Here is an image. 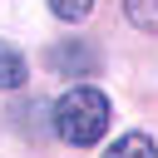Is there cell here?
<instances>
[{
    "mask_svg": "<svg viewBox=\"0 0 158 158\" xmlns=\"http://www.w3.org/2000/svg\"><path fill=\"white\" fill-rule=\"evenodd\" d=\"M49 123H54V133H59L64 143H74V148L99 143V138H104V128H109V99H104L94 84H74V89H64V94H59V104H54Z\"/></svg>",
    "mask_w": 158,
    "mask_h": 158,
    "instance_id": "obj_1",
    "label": "cell"
},
{
    "mask_svg": "<svg viewBox=\"0 0 158 158\" xmlns=\"http://www.w3.org/2000/svg\"><path fill=\"white\" fill-rule=\"evenodd\" d=\"M44 59H49V69L64 74V79H94V69H99V49L84 44V40H64V44H54Z\"/></svg>",
    "mask_w": 158,
    "mask_h": 158,
    "instance_id": "obj_2",
    "label": "cell"
},
{
    "mask_svg": "<svg viewBox=\"0 0 158 158\" xmlns=\"http://www.w3.org/2000/svg\"><path fill=\"white\" fill-rule=\"evenodd\" d=\"M30 79V64H25V54L20 49H10L5 40H0V89H20Z\"/></svg>",
    "mask_w": 158,
    "mask_h": 158,
    "instance_id": "obj_3",
    "label": "cell"
},
{
    "mask_svg": "<svg viewBox=\"0 0 158 158\" xmlns=\"http://www.w3.org/2000/svg\"><path fill=\"white\" fill-rule=\"evenodd\" d=\"M104 158H158V148L148 133H123V138H114V148Z\"/></svg>",
    "mask_w": 158,
    "mask_h": 158,
    "instance_id": "obj_4",
    "label": "cell"
},
{
    "mask_svg": "<svg viewBox=\"0 0 158 158\" xmlns=\"http://www.w3.org/2000/svg\"><path fill=\"white\" fill-rule=\"evenodd\" d=\"M128 20L143 25V30H153V25H158V5H153V0H128Z\"/></svg>",
    "mask_w": 158,
    "mask_h": 158,
    "instance_id": "obj_5",
    "label": "cell"
},
{
    "mask_svg": "<svg viewBox=\"0 0 158 158\" xmlns=\"http://www.w3.org/2000/svg\"><path fill=\"white\" fill-rule=\"evenodd\" d=\"M49 10H54L59 20H84V15L94 10V0H49Z\"/></svg>",
    "mask_w": 158,
    "mask_h": 158,
    "instance_id": "obj_6",
    "label": "cell"
}]
</instances>
